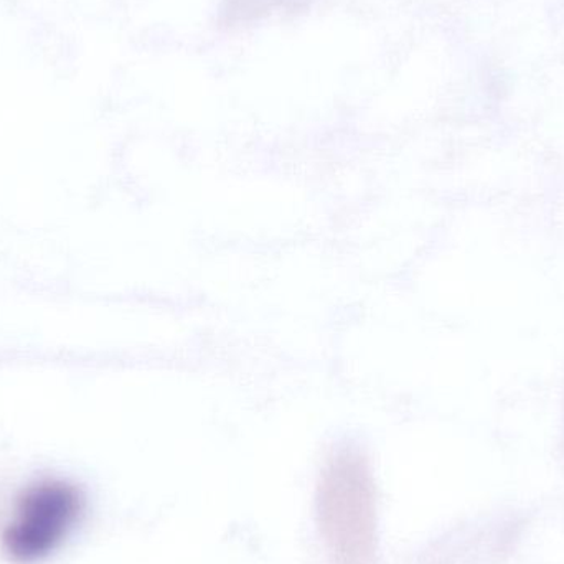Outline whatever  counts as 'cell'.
Masks as SVG:
<instances>
[{
	"label": "cell",
	"mask_w": 564,
	"mask_h": 564,
	"mask_svg": "<svg viewBox=\"0 0 564 564\" xmlns=\"http://www.w3.org/2000/svg\"><path fill=\"white\" fill-rule=\"evenodd\" d=\"M85 516V497L75 484L42 479L17 497L3 530V549L19 563H35L55 553Z\"/></svg>",
	"instance_id": "cell-2"
},
{
	"label": "cell",
	"mask_w": 564,
	"mask_h": 564,
	"mask_svg": "<svg viewBox=\"0 0 564 564\" xmlns=\"http://www.w3.org/2000/svg\"><path fill=\"white\" fill-rule=\"evenodd\" d=\"M322 536L338 564H368L377 539V507L370 473L354 454L335 457L318 487Z\"/></svg>",
	"instance_id": "cell-1"
}]
</instances>
